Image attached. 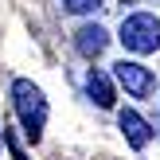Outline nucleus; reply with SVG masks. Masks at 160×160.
I'll return each instance as SVG.
<instances>
[{
	"mask_svg": "<svg viewBox=\"0 0 160 160\" xmlns=\"http://www.w3.org/2000/svg\"><path fill=\"white\" fill-rule=\"evenodd\" d=\"M113 74H117V82H121L133 98H148V94H152V86H156L152 70L141 67V62H133V59H121V62L113 67Z\"/></svg>",
	"mask_w": 160,
	"mask_h": 160,
	"instance_id": "nucleus-3",
	"label": "nucleus"
},
{
	"mask_svg": "<svg viewBox=\"0 0 160 160\" xmlns=\"http://www.w3.org/2000/svg\"><path fill=\"white\" fill-rule=\"evenodd\" d=\"M117 39L133 55H152V51H160V20L152 12H133L121 20V35Z\"/></svg>",
	"mask_w": 160,
	"mask_h": 160,
	"instance_id": "nucleus-2",
	"label": "nucleus"
},
{
	"mask_svg": "<svg viewBox=\"0 0 160 160\" xmlns=\"http://www.w3.org/2000/svg\"><path fill=\"white\" fill-rule=\"evenodd\" d=\"M12 106H16V117H20L23 133H28V141L35 145L39 137H43V121H47V98L39 94L35 82H28V78H16L12 82Z\"/></svg>",
	"mask_w": 160,
	"mask_h": 160,
	"instance_id": "nucleus-1",
	"label": "nucleus"
},
{
	"mask_svg": "<svg viewBox=\"0 0 160 160\" xmlns=\"http://www.w3.org/2000/svg\"><path fill=\"white\" fill-rule=\"evenodd\" d=\"M117 125H121L125 141H129L133 148H145L148 141H152V125L145 121L141 113H133V109H121V117H117Z\"/></svg>",
	"mask_w": 160,
	"mask_h": 160,
	"instance_id": "nucleus-5",
	"label": "nucleus"
},
{
	"mask_svg": "<svg viewBox=\"0 0 160 160\" xmlns=\"http://www.w3.org/2000/svg\"><path fill=\"white\" fill-rule=\"evenodd\" d=\"M0 141H4V145L12 148V156H16V160H28V156L20 152V145H16V137H12V133H0Z\"/></svg>",
	"mask_w": 160,
	"mask_h": 160,
	"instance_id": "nucleus-8",
	"label": "nucleus"
},
{
	"mask_svg": "<svg viewBox=\"0 0 160 160\" xmlns=\"http://www.w3.org/2000/svg\"><path fill=\"white\" fill-rule=\"evenodd\" d=\"M106 43H109V31L102 28V23H86V28L74 31V47H78V55H86V59H98V55L106 51Z\"/></svg>",
	"mask_w": 160,
	"mask_h": 160,
	"instance_id": "nucleus-4",
	"label": "nucleus"
},
{
	"mask_svg": "<svg viewBox=\"0 0 160 160\" xmlns=\"http://www.w3.org/2000/svg\"><path fill=\"white\" fill-rule=\"evenodd\" d=\"M86 94H90V98L98 102L102 109L113 106V82H109L106 70H90V74H86Z\"/></svg>",
	"mask_w": 160,
	"mask_h": 160,
	"instance_id": "nucleus-6",
	"label": "nucleus"
},
{
	"mask_svg": "<svg viewBox=\"0 0 160 160\" xmlns=\"http://www.w3.org/2000/svg\"><path fill=\"white\" fill-rule=\"evenodd\" d=\"M62 8H67V12L86 16V12H98V8H102V0H62Z\"/></svg>",
	"mask_w": 160,
	"mask_h": 160,
	"instance_id": "nucleus-7",
	"label": "nucleus"
}]
</instances>
